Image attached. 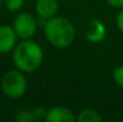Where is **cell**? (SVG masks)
<instances>
[{"mask_svg": "<svg viewBox=\"0 0 123 122\" xmlns=\"http://www.w3.org/2000/svg\"><path fill=\"white\" fill-rule=\"evenodd\" d=\"M43 49L36 41L22 40L13 49V64L24 73L35 72L43 62Z\"/></svg>", "mask_w": 123, "mask_h": 122, "instance_id": "cell-1", "label": "cell"}, {"mask_svg": "<svg viewBox=\"0 0 123 122\" xmlns=\"http://www.w3.org/2000/svg\"><path fill=\"white\" fill-rule=\"evenodd\" d=\"M47 41L55 48H68L75 39V28L71 20L65 17H53L43 26Z\"/></svg>", "mask_w": 123, "mask_h": 122, "instance_id": "cell-2", "label": "cell"}, {"mask_svg": "<svg viewBox=\"0 0 123 122\" xmlns=\"http://www.w3.org/2000/svg\"><path fill=\"white\" fill-rule=\"evenodd\" d=\"M1 90L8 98L17 99L23 97L28 90V80L24 72L19 70L7 71L1 78Z\"/></svg>", "mask_w": 123, "mask_h": 122, "instance_id": "cell-3", "label": "cell"}, {"mask_svg": "<svg viewBox=\"0 0 123 122\" xmlns=\"http://www.w3.org/2000/svg\"><path fill=\"white\" fill-rule=\"evenodd\" d=\"M12 26L20 40H28L36 34L38 23L31 13L22 12L14 18Z\"/></svg>", "mask_w": 123, "mask_h": 122, "instance_id": "cell-4", "label": "cell"}, {"mask_svg": "<svg viewBox=\"0 0 123 122\" xmlns=\"http://www.w3.org/2000/svg\"><path fill=\"white\" fill-rule=\"evenodd\" d=\"M44 120L47 122H74L77 121V116L71 109L57 105L47 110Z\"/></svg>", "mask_w": 123, "mask_h": 122, "instance_id": "cell-5", "label": "cell"}, {"mask_svg": "<svg viewBox=\"0 0 123 122\" xmlns=\"http://www.w3.org/2000/svg\"><path fill=\"white\" fill-rule=\"evenodd\" d=\"M17 34L13 26L0 25V54H6L17 45Z\"/></svg>", "mask_w": 123, "mask_h": 122, "instance_id": "cell-6", "label": "cell"}, {"mask_svg": "<svg viewBox=\"0 0 123 122\" xmlns=\"http://www.w3.org/2000/svg\"><path fill=\"white\" fill-rule=\"evenodd\" d=\"M35 10L40 18L48 20L56 16L59 11V1L57 0H37Z\"/></svg>", "mask_w": 123, "mask_h": 122, "instance_id": "cell-7", "label": "cell"}, {"mask_svg": "<svg viewBox=\"0 0 123 122\" xmlns=\"http://www.w3.org/2000/svg\"><path fill=\"white\" fill-rule=\"evenodd\" d=\"M45 113H47V110L43 107L22 109V110L17 111L16 120L18 122H35L38 120H44Z\"/></svg>", "mask_w": 123, "mask_h": 122, "instance_id": "cell-8", "label": "cell"}, {"mask_svg": "<svg viewBox=\"0 0 123 122\" xmlns=\"http://www.w3.org/2000/svg\"><path fill=\"white\" fill-rule=\"evenodd\" d=\"M105 36H106L105 25L98 19H92L88 24V31L86 32V39L92 43H98L104 40Z\"/></svg>", "mask_w": 123, "mask_h": 122, "instance_id": "cell-9", "label": "cell"}, {"mask_svg": "<svg viewBox=\"0 0 123 122\" xmlns=\"http://www.w3.org/2000/svg\"><path fill=\"white\" fill-rule=\"evenodd\" d=\"M77 121L78 122H102L103 121V116L94 109L92 108H86L82 109L79 113V115L77 116Z\"/></svg>", "mask_w": 123, "mask_h": 122, "instance_id": "cell-10", "label": "cell"}, {"mask_svg": "<svg viewBox=\"0 0 123 122\" xmlns=\"http://www.w3.org/2000/svg\"><path fill=\"white\" fill-rule=\"evenodd\" d=\"M24 1L25 0H4V5L10 12H18L23 7Z\"/></svg>", "mask_w": 123, "mask_h": 122, "instance_id": "cell-11", "label": "cell"}, {"mask_svg": "<svg viewBox=\"0 0 123 122\" xmlns=\"http://www.w3.org/2000/svg\"><path fill=\"white\" fill-rule=\"evenodd\" d=\"M112 78H114L115 83H116L120 87L123 89V66H118V67H116V68L114 70V72H112Z\"/></svg>", "mask_w": 123, "mask_h": 122, "instance_id": "cell-12", "label": "cell"}, {"mask_svg": "<svg viewBox=\"0 0 123 122\" xmlns=\"http://www.w3.org/2000/svg\"><path fill=\"white\" fill-rule=\"evenodd\" d=\"M116 25H117L118 30L123 34V8H121V11H120L118 14H117V18H116Z\"/></svg>", "mask_w": 123, "mask_h": 122, "instance_id": "cell-13", "label": "cell"}, {"mask_svg": "<svg viewBox=\"0 0 123 122\" xmlns=\"http://www.w3.org/2000/svg\"><path fill=\"white\" fill-rule=\"evenodd\" d=\"M106 2L116 8H123V0H106Z\"/></svg>", "mask_w": 123, "mask_h": 122, "instance_id": "cell-14", "label": "cell"}, {"mask_svg": "<svg viewBox=\"0 0 123 122\" xmlns=\"http://www.w3.org/2000/svg\"><path fill=\"white\" fill-rule=\"evenodd\" d=\"M2 1H4V0H0V7H1V4H2Z\"/></svg>", "mask_w": 123, "mask_h": 122, "instance_id": "cell-15", "label": "cell"}]
</instances>
